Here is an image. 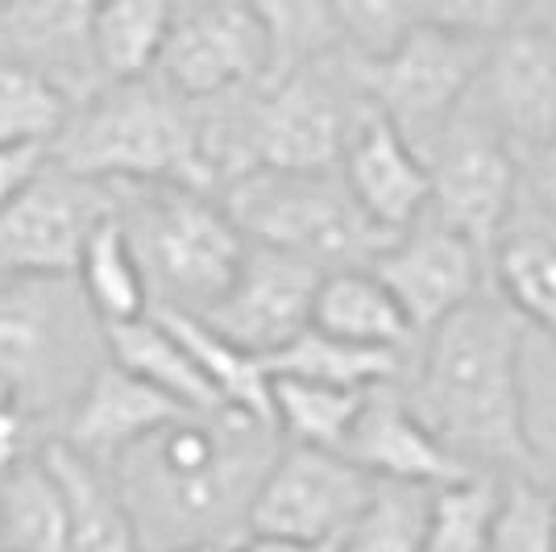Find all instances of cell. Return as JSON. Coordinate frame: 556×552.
I'll return each mask as SVG.
<instances>
[{
	"mask_svg": "<svg viewBox=\"0 0 556 552\" xmlns=\"http://www.w3.org/2000/svg\"><path fill=\"white\" fill-rule=\"evenodd\" d=\"M116 216L134 241L150 308H175L204 316L229 291L245 233L232 225L220 196L184 184L116 187Z\"/></svg>",
	"mask_w": 556,
	"mask_h": 552,
	"instance_id": "4",
	"label": "cell"
},
{
	"mask_svg": "<svg viewBox=\"0 0 556 552\" xmlns=\"http://www.w3.org/2000/svg\"><path fill=\"white\" fill-rule=\"evenodd\" d=\"M4 394H9V391H4V387H0V399H4Z\"/></svg>",
	"mask_w": 556,
	"mask_h": 552,
	"instance_id": "44",
	"label": "cell"
},
{
	"mask_svg": "<svg viewBox=\"0 0 556 552\" xmlns=\"http://www.w3.org/2000/svg\"><path fill=\"white\" fill-rule=\"evenodd\" d=\"M374 486L378 482L370 474L357 469L341 453L282 440L254 490L245 531H266V536L337 549L349 524L366 511Z\"/></svg>",
	"mask_w": 556,
	"mask_h": 552,
	"instance_id": "10",
	"label": "cell"
},
{
	"mask_svg": "<svg viewBox=\"0 0 556 552\" xmlns=\"http://www.w3.org/2000/svg\"><path fill=\"white\" fill-rule=\"evenodd\" d=\"M498 494L503 474H465L457 482L428 490L419 552H490Z\"/></svg>",
	"mask_w": 556,
	"mask_h": 552,
	"instance_id": "31",
	"label": "cell"
},
{
	"mask_svg": "<svg viewBox=\"0 0 556 552\" xmlns=\"http://www.w3.org/2000/svg\"><path fill=\"white\" fill-rule=\"evenodd\" d=\"M75 100L47 71L0 50V141L9 146H54Z\"/></svg>",
	"mask_w": 556,
	"mask_h": 552,
	"instance_id": "30",
	"label": "cell"
},
{
	"mask_svg": "<svg viewBox=\"0 0 556 552\" xmlns=\"http://www.w3.org/2000/svg\"><path fill=\"white\" fill-rule=\"evenodd\" d=\"M266 369L307 378V382H325V387L370 391L378 382H399L403 369H407V357L399 349L349 346L341 337H328V333L307 324L300 337H291L287 346L266 357Z\"/></svg>",
	"mask_w": 556,
	"mask_h": 552,
	"instance_id": "27",
	"label": "cell"
},
{
	"mask_svg": "<svg viewBox=\"0 0 556 552\" xmlns=\"http://www.w3.org/2000/svg\"><path fill=\"white\" fill-rule=\"evenodd\" d=\"M490 42L444 34L419 22L403 42L378 59H353L357 84L378 113L416 146L419 159L437 146L444 125L469 100Z\"/></svg>",
	"mask_w": 556,
	"mask_h": 552,
	"instance_id": "8",
	"label": "cell"
},
{
	"mask_svg": "<svg viewBox=\"0 0 556 552\" xmlns=\"http://www.w3.org/2000/svg\"><path fill=\"white\" fill-rule=\"evenodd\" d=\"M225 552H332L328 544H303L287 536H266V531H241L237 540L225 544Z\"/></svg>",
	"mask_w": 556,
	"mask_h": 552,
	"instance_id": "41",
	"label": "cell"
},
{
	"mask_svg": "<svg viewBox=\"0 0 556 552\" xmlns=\"http://www.w3.org/2000/svg\"><path fill=\"white\" fill-rule=\"evenodd\" d=\"M0 4H4V0H0Z\"/></svg>",
	"mask_w": 556,
	"mask_h": 552,
	"instance_id": "45",
	"label": "cell"
},
{
	"mask_svg": "<svg viewBox=\"0 0 556 552\" xmlns=\"http://www.w3.org/2000/svg\"><path fill=\"white\" fill-rule=\"evenodd\" d=\"M67 544V499L50 474L47 457L17 465L0 478V549L4 552H63Z\"/></svg>",
	"mask_w": 556,
	"mask_h": 552,
	"instance_id": "28",
	"label": "cell"
},
{
	"mask_svg": "<svg viewBox=\"0 0 556 552\" xmlns=\"http://www.w3.org/2000/svg\"><path fill=\"white\" fill-rule=\"evenodd\" d=\"M362 100L353 54L337 50L245 92V150L254 171H337L349 116Z\"/></svg>",
	"mask_w": 556,
	"mask_h": 552,
	"instance_id": "7",
	"label": "cell"
},
{
	"mask_svg": "<svg viewBox=\"0 0 556 552\" xmlns=\"http://www.w3.org/2000/svg\"><path fill=\"white\" fill-rule=\"evenodd\" d=\"M337 171H341L357 208L370 216L374 229H382L387 237H399L428 216V200H432L428 162L419 159L416 146L374 109L366 92L349 116V134Z\"/></svg>",
	"mask_w": 556,
	"mask_h": 552,
	"instance_id": "15",
	"label": "cell"
},
{
	"mask_svg": "<svg viewBox=\"0 0 556 552\" xmlns=\"http://www.w3.org/2000/svg\"><path fill=\"white\" fill-rule=\"evenodd\" d=\"M332 17L353 59H378L419 25V0H332Z\"/></svg>",
	"mask_w": 556,
	"mask_h": 552,
	"instance_id": "36",
	"label": "cell"
},
{
	"mask_svg": "<svg viewBox=\"0 0 556 552\" xmlns=\"http://www.w3.org/2000/svg\"><path fill=\"white\" fill-rule=\"evenodd\" d=\"M320 275L325 271L303 258L250 241L229 291L200 321H208L232 346L270 357L275 349H282L312 324V300H316Z\"/></svg>",
	"mask_w": 556,
	"mask_h": 552,
	"instance_id": "14",
	"label": "cell"
},
{
	"mask_svg": "<svg viewBox=\"0 0 556 552\" xmlns=\"http://www.w3.org/2000/svg\"><path fill=\"white\" fill-rule=\"evenodd\" d=\"M370 271L399 300L416 341L428 328H437L444 316H453L457 308L490 291L486 258L473 250L462 233H453L432 216H424L407 233L391 237L370 258Z\"/></svg>",
	"mask_w": 556,
	"mask_h": 552,
	"instance_id": "13",
	"label": "cell"
},
{
	"mask_svg": "<svg viewBox=\"0 0 556 552\" xmlns=\"http://www.w3.org/2000/svg\"><path fill=\"white\" fill-rule=\"evenodd\" d=\"M523 196L556 225V141L523 162Z\"/></svg>",
	"mask_w": 556,
	"mask_h": 552,
	"instance_id": "40",
	"label": "cell"
},
{
	"mask_svg": "<svg viewBox=\"0 0 556 552\" xmlns=\"http://www.w3.org/2000/svg\"><path fill=\"white\" fill-rule=\"evenodd\" d=\"M366 391L325 387L291 374H270V424L287 444L307 449H341L353 428V415L362 407Z\"/></svg>",
	"mask_w": 556,
	"mask_h": 552,
	"instance_id": "29",
	"label": "cell"
},
{
	"mask_svg": "<svg viewBox=\"0 0 556 552\" xmlns=\"http://www.w3.org/2000/svg\"><path fill=\"white\" fill-rule=\"evenodd\" d=\"M486 278H494L490 291L532 333L556 341V225L528 196H519L515 216L494 241Z\"/></svg>",
	"mask_w": 556,
	"mask_h": 552,
	"instance_id": "20",
	"label": "cell"
},
{
	"mask_svg": "<svg viewBox=\"0 0 556 552\" xmlns=\"http://www.w3.org/2000/svg\"><path fill=\"white\" fill-rule=\"evenodd\" d=\"M50 437L54 432H50V424L42 415L34 412V407H25L22 399L4 394L0 399V478L13 474L25 461L38 457Z\"/></svg>",
	"mask_w": 556,
	"mask_h": 552,
	"instance_id": "38",
	"label": "cell"
},
{
	"mask_svg": "<svg viewBox=\"0 0 556 552\" xmlns=\"http://www.w3.org/2000/svg\"><path fill=\"white\" fill-rule=\"evenodd\" d=\"M424 162L432 179L428 216L462 233L490 262L494 241L503 237L523 196V162L515 159L494 121L478 109L473 92L462 104V113L444 125V134Z\"/></svg>",
	"mask_w": 556,
	"mask_h": 552,
	"instance_id": "9",
	"label": "cell"
},
{
	"mask_svg": "<svg viewBox=\"0 0 556 552\" xmlns=\"http://www.w3.org/2000/svg\"><path fill=\"white\" fill-rule=\"evenodd\" d=\"M523 17V0H419V22L473 42H494Z\"/></svg>",
	"mask_w": 556,
	"mask_h": 552,
	"instance_id": "37",
	"label": "cell"
},
{
	"mask_svg": "<svg viewBox=\"0 0 556 552\" xmlns=\"http://www.w3.org/2000/svg\"><path fill=\"white\" fill-rule=\"evenodd\" d=\"M104 362V324L75 275L0 278V387L42 415L50 432Z\"/></svg>",
	"mask_w": 556,
	"mask_h": 552,
	"instance_id": "5",
	"label": "cell"
},
{
	"mask_svg": "<svg viewBox=\"0 0 556 552\" xmlns=\"http://www.w3.org/2000/svg\"><path fill=\"white\" fill-rule=\"evenodd\" d=\"M179 0H96L92 63L104 84L146 79L159 67Z\"/></svg>",
	"mask_w": 556,
	"mask_h": 552,
	"instance_id": "24",
	"label": "cell"
},
{
	"mask_svg": "<svg viewBox=\"0 0 556 552\" xmlns=\"http://www.w3.org/2000/svg\"><path fill=\"white\" fill-rule=\"evenodd\" d=\"M150 312L163 316L170 324V333L184 341V349L191 353L195 369L204 374V382L212 387L220 407H232V412H245L270 424V369H266V357L232 346L229 337H220L208 321H200L191 312H175V308H150Z\"/></svg>",
	"mask_w": 556,
	"mask_h": 552,
	"instance_id": "25",
	"label": "cell"
},
{
	"mask_svg": "<svg viewBox=\"0 0 556 552\" xmlns=\"http://www.w3.org/2000/svg\"><path fill=\"white\" fill-rule=\"evenodd\" d=\"M523 337L528 324L482 291L419 337V357L399 378L412 412L465 469L532 474L519 387Z\"/></svg>",
	"mask_w": 556,
	"mask_h": 552,
	"instance_id": "2",
	"label": "cell"
},
{
	"mask_svg": "<svg viewBox=\"0 0 556 552\" xmlns=\"http://www.w3.org/2000/svg\"><path fill=\"white\" fill-rule=\"evenodd\" d=\"M113 212L116 187L47 162L13 204L0 208V278L75 275L92 229Z\"/></svg>",
	"mask_w": 556,
	"mask_h": 552,
	"instance_id": "12",
	"label": "cell"
},
{
	"mask_svg": "<svg viewBox=\"0 0 556 552\" xmlns=\"http://www.w3.org/2000/svg\"><path fill=\"white\" fill-rule=\"evenodd\" d=\"M50 474L63 486L67 499V544L63 552H141L138 531L129 524V511L121 503L113 474L67 449L59 437L42 449Z\"/></svg>",
	"mask_w": 556,
	"mask_h": 552,
	"instance_id": "22",
	"label": "cell"
},
{
	"mask_svg": "<svg viewBox=\"0 0 556 552\" xmlns=\"http://www.w3.org/2000/svg\"><path fill=\"white\" fill-rule=\"evenodd\" d=\"M337 453L353 461L357 469H366L374 482L419 486V490H437L465 474H478V469H465L462 461L428 432V424L403 399L399 382H378L366 391L345 444Z\"/></svg>",
	"mask_w": 556,
	"mask_h": 552,
	"instance_id": "17",
	"label": "cell"
},
{
	"mask_svg": "<svg viewBox=\"0 0 556 552\" xmlns=\"http://www.w3.org/2000/svg\"><path fill=\"white\" fill-rule=\"evenodd\" d=\"M519 387H523V440L532 478L556 494V341L544 333L523 337V362H519Z\"/></svg>",
	"mask_w": 556,
	"mask_h": 552,
	"instance_id": "33",
	"label": "cell"
},
{
	"mask_svg": "<svg viewBox=\"0 0 556 552\" xmlns=\"http://www.w3.org/2000/svg\"><path fill=\"white\" fill-rule=\"evenodd\" d=\"M50 162L47 146H9L0 141V208H9Z\"/></svg>",
	"mask_w": 556,
	"mask_h": 552,
	"instance_id": "39",
	"label": "cell"
},
{
	"mask_svg": "<svg viewBox=\"0 0 556 552\" xmlns=\"http://www.w3.org/2000/svg\"><path fill=\"white\" fill-rule=\"evenodd\" d=\"M96 0H4L0 4V50L47 71L79 104L104 79L92 63Z\"/></svg>",
	"mask_w": 556,
	"mask_h": 552,
	"instance_id": "19",
	"label": "cell"
},
{
	"mask_svg": "<svg viewBox=\"0 0 556 552\" xmlns=\"http://www.w3.org/2000/svg\"><path fill=\"white\" fill-rule=\"evenodd\" d=\"M428 490L378 482L366 511L349 524L332 552H419Z\"/></svg>",
	"mask_w": 556,
	"mask_h": 552,
	"instance_id": "34",
	"label": "cell"
},
{
	"mask_svg": "<svg viewBox=\"0 0 556 552\" xmlns=\"http://www.w3.org/2000/svg\"><path fill=\"white\" fill-rule=\"evenodd\" d=\"M312 328L341 337L349 346L399 349V353H407V346L416 341L399 300L370 266H337L320 275L312 300Z\"/></svg>",
	"mask_w": 556,
	"mask_h": 552,
	"instance_id": "21",
	"label": "cell"
},
{
	"mask_svg": "<svg viewBox=\"0 0 556 552\" xmlns=\"http://www.w3.org/2000/svg\"><path fill=\"white\" fill-rule=\"evenodd\" d=\"M245 4L262 25L266 54H270L266 84L345 50L332 17V0H245Z\"/></svg>",
	"mask_w": 556,
	"mask_h": 552,
	"instance_id": "32",
	"label": "cell"
},
{
	"mask_svg": "<svg viewBox=\"0 0 556 552\" xmlns=\"http://www.w3.org/2000/svg\"><path fill=\"white\" fill-rule=\"evenodd\" d=\"M282 437L232 407L179 412L109 465L141 552L229 544Z\"/></svg>",
	"mask_w": 556,
	"mask_h": 552,
	"instance_id": "1",
	"label": "cell"
},
{
	"mask_svg": "<svg viewBox=\"0 0 556 552\" xmlns=\"http://www.w3.org/2000/svg\"><path fill=\"white\" fill-rule=\"evenodd\" d=\"M179 412H187V407L166 399L163 391H154L150 382L134 378L129 369H121L104 353V362L92 369L84 391L75 394L67 415L59 419L54 437L109 469L129 444L150 437L154 428H163L166 419H175Z\"/></svg>",
	"mask_w": 556,
	"mask_h": 552,
	"instance_id": "18",
	"label": "cell"
},
{
	"mask_svg": "<svg viewBox=\"0 0 556 552\" xmlns=\"http://www.w3.org/2000/svg\"><path fill=\"white\" fill-rule=\"evenodd\" d=\"M266 71V38L245 0H179L154 79L187 104H208L262 88Z\"/></svg>",
	"mask_w": 556,
	"mask_h": 552,
	"instance_id": "11",
	"label": "cell"
},
{
	"mask_svg": "<svg viewBox=\"0 0 556 552\" xmlns=\"http://www.w3.org/2000/svg\"><path fill=\"white\" fill-rule=\"evenodd\" d=\"M490 552H556V494L532 474L503 478Z\"/></svg>",
	"mask_w": 556,
	"mask_h": 552,
	"instance_id": "35",
	"label": "cell"
},
{
	"mask_svg": "<svg viewBox=\"0 0 556 552\" xmlns=\"http://www.w3.org/2000/svg\"><path fill=\"white\" fill-rule=\"evenodd\" d=\"M75 283L84 291L88 308L96 312V321L104 324H125L138 321L150 312V287L141 275V262L134 253V241L121 225V216H104L92 229L88 246L75 262Z\"/></svg>",
	"mask_w": 556,
	"mask_h": 552,
	"instance_id": "26",
	"label": "cell"
},
{
	"mask_svg": "<svg viewBox=\"0 0 556 552\" xmlns=\"http://www.w3.org/2000/svg\"><path fill=\"white\" fill-rule=\"evenodd\" d=\"M163 552H225V544H187V549H163Z\"/></svg>",
	"mask_w": 556,
	"mask_h": 552,
	"instance_id": "43",
	"label": "cell"
},
{
	"mask_svg": "<svg viewBox=\"0 0 556 552\" xmlns=\"http://www.w3.org/2000/svg\"><path fill=\"white\" fill-rule=\"evenodd\" d=\"M50 162L109 187L184 184L208 191L195 104H187L154 75L100 84L92 96H84L50 146Z\"/></svg>",
	"mask_w": 556,
	"mask_h": 552,
	"instance_id": "3",
	"label": "cell"
},
{
	"mask_svg": "<svg viewBox=\"0 0 556 552\" xmlns=\"http://www.w3.org/2000/svg\"><path fill=\"white\" fill-rule=\"evenodd\" d=\"M473 100L507 138L515 159H535L556 141V38L523 25L494 38L478 71Z\"/></svg>",
	"mask_w": 556,
	"mask_h": 552,
	"instance_id": "16",
	"label": "cell"
},
{
	"mask_svg": "<svg viewBox=\"0 0 556 552\" xmlns=\"http://www.w3.org/2000/svg\"><path fill=\"white\" fill-rule=\"evenodd\" d=\"M523 29H535L544 38H556V0H523Z\"/></svg>",
	"mask_w": 556,
	"mask_h": 552,
	"instance_id": "42",
	"label": "cell"
},
{
	"mask_svg": "<svg viewBox=\"0 0 556 552\" xmlns=\"http://www.w3.org/2000/svg\"><path fill=\"white\" fill-rule=\"evenodd\" d=\"M104 353L113 357L121 369H129L134 378L150 382L154 391H163L166 399H175L187 412H208L220 407L212 387L204 382V374L195 369L191 353L184 341L170 333V324L154 312H146L138 321L109 324L104 328Z\"/></svg>",
	"mask_w": 556,
	"mask_h": 552,
	"instance_id": "23",
	"label": "cell"
},
{
	"mask_svg": "<svg viewBox=\"0 0 556 552\" xmlns=\"http://www.w3.org/2000/svg\"><path fill=\"white\" fill-rule=\"evenodd\" d=\"M220 204L245 241L320 271L370 266L391 241L349 196L341 171H250L220 191Z\"/></svg>",
	"mask_w": 556,
	"mask_h": 552,
	"instance_id": "6",
	"label": "cell"
},
{
	"mask_svg": "<svg viewBox=\"0 0 556 552\" xmlns=\"http://www.w3.org/2000/svg\"><path fill=\"white\" fill-rule=\"evenodd\" d=\"M0 552H4V549H0Z\"/></svg>",
	"mask_w": 556,
	"mask_h": 552,
	"instance_id": "46",
	"label": "cell"
}]
</instances>
